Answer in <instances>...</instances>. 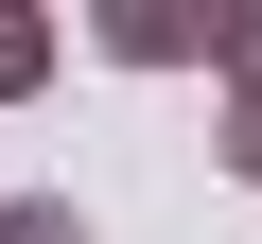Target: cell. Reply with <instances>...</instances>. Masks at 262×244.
I'll list each match as a JSON object with an SVG mask.
<instances>
[{
  "mask_svg": "<svg viewBox=\"0 0 262 244\" xmlns=\"http://www.w3.org/2000/svg\"><path fill=\"white\" fill-rule=\"evenodd\" d=\"M122 70H210V35H227V0H105L88 18Z\"/></svg>",
  "mask_w": 262,
  "mask_h": 244,
  "instance_id": "6da1fadb",
  "label": "cell"
},
{
  "mask_svg": "<svg viewBox=\"0 0 262 244\" xmlns=\"http://www.w3.org/2000/svg\"><path fill=\"white\" fill-rule=\"evenodd\" d=\"M210 70H227V105H262V18L227 0V35H210Z\"/></svg>",
  "mask_w": 262,
  "mask_h": 244,
  "instance_id": "277c9868",
  "label": "cell"
},
{
  "mask_svg": "<svg viewBox=\"0 0 262 244\" xmlns=\"http://www.w3.org/2000/svg\"><path fill=\"white\" fill-rule=\"evenodd\" d=\"M210 157H227V175L262 192V105H227V122H210Z\"/></svg>",
  "mask_w": 262,
  "mask_h": 244,
  "instance_id": "5b68a950",
  "label": "cell"
},
{
  "mask_svg": "<svg viewBox=\"0 0 262 244\" xmlns=\"http://www.w3.org/2000/svg\"><path fill=\"white\" fill-rule=\"evenodd\" d=\"M0 244H88V209H70V192H18V209H0Z\"/></svg>",
  "mask_w": 262,
  "mask_h": 244,
  "instance_id": "3957f363",
  "label": "cell"
},
{
  "mask_svg": "<svg viewBox=\"0 0 262 244\" xmlns=\"http://www.w3.org/2000/svg\"><path fill=\"white\" fill-rule=\"evenodd\" d=\"M18 87H53V18H35V0H0V105H18Z\"/></svg>",
  "mask_w": 262,
  "mask_h": 244,
  "instance_id": "7a4b0ae2",
  "label": "cell"
}]
</instances>
